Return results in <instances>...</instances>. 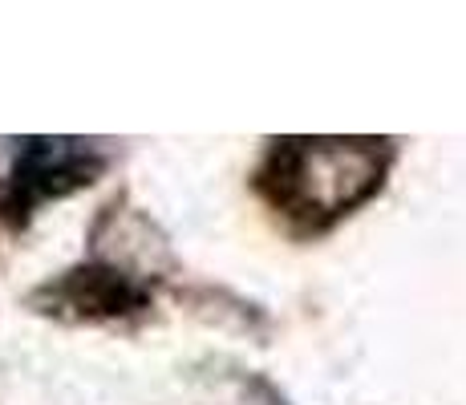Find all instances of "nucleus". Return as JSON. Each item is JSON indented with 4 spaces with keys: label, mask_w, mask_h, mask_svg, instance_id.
<instances>
[{
    "label": "nucleus",
    "mask_w": 466,
    "mask_h": 405,
    "mask_svg": "<svg viewBox=\"0 0 466 405\" xmlns=\"http://www.w3.org/2000/svg\"><path fill=\"white\" fill-rule=\"evenodd\" d=\"M378 178L381 158L370 142H297L280 155V195L309 215L361 203Z\"/></svg>",
    "instance_id": "f257e3e1"
}]
</instances>
